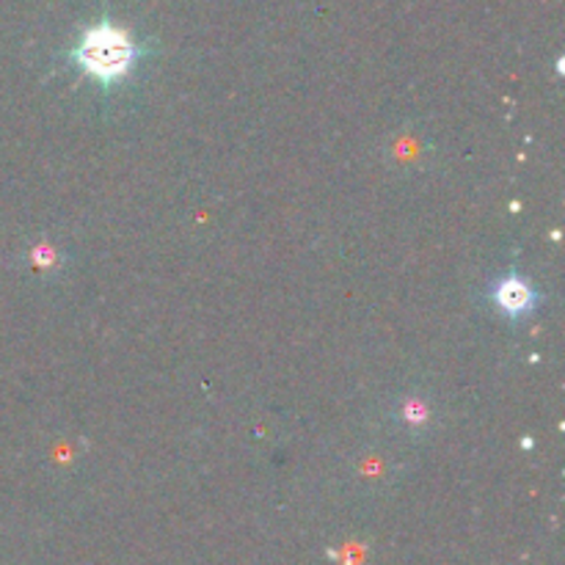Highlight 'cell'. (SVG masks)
Instances as JSON below:
<instances>
[{"mask_svg": "<svg viewBox=\"0 0 565 565\" xmlns=\"http://www.w3.org/2000/svg\"><path fill=\"white\" fill-rule=\"evenodd\" d=\"M81 61L92 75L116 77L130 64V42L110 28H99L86 36L81 47Z\"/></svg>", "mask_w": 565, "mask_h": 565, "instance_id": "cell-1", "label": "cell"}, {"mask_svg": "<svg viewBox=\"0 0 565 565\" xmlns=\"http://www.w3.org/2000/svg\"><path fill=\"white\" fill-rule=\"evenodd\" d=\"M500 298L508 309H522L527 303V290L522 285H516V281H511V285L502 287Z\"/></svg>", "mask_w": 565, "mask_h": 565, "instance_id": "cell-2", "label": "cell"}]
</instances>
